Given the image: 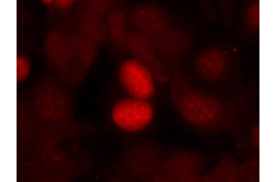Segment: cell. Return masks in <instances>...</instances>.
Segmentation results:
<instances>
[{
    "label": "cell",
    "instance_id": "cell-10",
    "mask_svg": "<svg viewBox=\"0 0 276 182\" xmlns=\"http://www.w3.org/2000/svg\"><path fill=\"white\" fill-rule=\"evenodd\" d=\"M249 10L248 18L250 22L254 25H258L259 22V5L258 3L253 4Z\"/></svg>",
    "mask_w": 276,
    "mask_h": 182
},
{
    "label": "cell",
    "instance_id": "cell-2",
    "mask_svg": "<svg viewBox=\"0 0 276 182\" xmlns=\"http://www.w3.org/2000/svg\"><path fill=\"white\" fill-rule=\"evenodd\" d=\"M55 78L44 75L39 79L30 92V102L37 115L46 119L60 117L71 108L69 96Z\"/></svg>",
    "mask_w": 276,
    "mask_h": 182
},
{
    "label": "cell",
    "instance_id": "cell-12",
    "mask_svg": "<svg viewBox=\"0 0 276 182\" xmlns=\"http://www.w3.org/2000/svg\"><path fill=\"white\" fill-rule=\"evenodd\" d=\"M74 1L73 0H59L56 1L57 5L59 8L63 9H67L71 7Z\"/></svg>",
    "mask_w": 276,
    "mask_h": 182
},
{
    "label": "cell",
    "instance_id": "cell-5",
    "mask_svg": "<svg viewBox=\"0 0 276 182\" xmlns=\"http://www.w3.org/2000/svg\"><path fill=\"white\" fill-rule=\"evenodd\" d=\"M153 114L152 108L146 100L134 98L118 102L113 108L112 117L114 123L120 128L133 131L147 125Z\"/></svg>",
    "mask_w": 276,
    "mask_h": 182
},
{
    "label": "cell",
    "instance_id": "cell-8",
    "mask_svg": "<svg viewBox=\"0 0 276 182\" xmlns=\"http://www.w3.org/2000/svg\"><path fill=\"white\" fill-rule=\"evenodd\" d=\"M227 66L226 56L220 49L209 47L203 49L197 54L194 66L197 73L204 79L213 81L224 74Z\"/></svg>",
    "mask_w": 276,
    "mask_h": 182
},
{
    "label": "cell",
    "instance_id": "cell-6",
    "mask_svg": "<svg viewBox=\"0 0 276 182\" xmlns=\"http://www.w3.org/2000/svg\"><path fill=\"white\" fill-rule=\"evenodd\" d=\"M128 40V52L151 71L159 82L167 81L169 77L167 68L158 57L150 39L133 29H130Z\"/></svg>",
    "mask_w": 276,
    "mask_h": 182
},
{
    "label": "cell",
    "instance_id": "cell-4",
    "mask_svg": "<svg viewBox=\"0 0 276 182\" xmlns=\"http://www.w3.org/2000/svg\"><path fill=\"white\" fill-rule=\"evenodd\" d=\"M120 82L134 98L146 100L152 97L155 85L150 70L136 59H130L122 64L119 71Z\"/></svg>",
    "mask_w": 276,
    "mask_h": 182
},
{
    "label": "cell",
    "instance_id": "cell-9",
    "mask_svg": "<svg viewBox=\"0 0 276 182\" xmlns=\"http://www.w3.org/2000/svg\"><path fill=\"white\" fill-rule=\"evenodd\" d=\"M129 21V10L122 5L111 11L106 21L112 44L118 51L123 53L128 52L127 44Z\"/></svg>",
    "mask_w": 276,
    "mask_h": 182
},
{
    "label": "cell",
    "instance_id": "cell-1",
    "mask_svg": "<svg viewBox=\"0 0 276 182\" xmlns=\"http://www.w3.org/2000/svg\"><path fill=\"white\" fill-rule=\"evenodd\" d=\"M179 67L172 70L170 92L177 112L187 122L199 128H214L222 122V100L192 83Z\"/></svg>",
    "mask_w": 276,
    "mask_h": 182
},
{
    "label": "cell",
    "instance_id": "cell-11",
    "mask_svg": "<svg viewBox=\"0 0 276 182\" xmlns=\"http://www.w3.org/2000/svg\"><path fill=\"white\" fill-rule=\"evenodd\" d=\"M29 69V64L26 59L22 57L17 59V70L18 75L20 74H27Z\"/></svg>",
    "mask_w": 276,
    "mask_h": 182
},
{
    "label": "cell",
    "instance_id": "cell-3",
    "mask_svg": "<svg viewBox=\"0 0 276 182\" xmlns=\"http://www.w3.org/2000/svg\"><path fill=\"white\" fill-rule=\"evenodd\" d=\"M129 16L134 29L149 39L162 33L173 25L164 9L153 3L135 4L129 10Z\"/></svg>",
    "mask_w": 276,
    "mask_h": 182
},
{
    "label": "cell",
    "instance_id": "cell-7",
    "mask_svg": "<svg viewBox=\"0 0 276 182\" xmlns=\"http://www.w3.org/2000/svg\"><path fill=\"white\" fill-rule=\"evenodd\" d=\"M151 41L159 59L172 70L178 66L179 60L191 44L190 37L174 26Z\"/></svg>",
    "mask_w": 276,
    "mask_h": 182
}]
</instances>
